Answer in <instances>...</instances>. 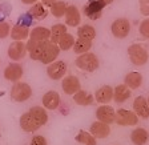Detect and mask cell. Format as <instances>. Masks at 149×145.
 Here are the masks:
<instances>
[{"label":"cell","instance_id":"cell-1","mask_svg":"<svg viewBox=\"0 0 149 145\" xmlns=\"http://www.w3.org/2000/svg\"><path fill=\"white\" fill-rule=\"evenodd\" d=\"M127 52H128V56H129L130 63L137 65V67L145 65L149 60L148 51H146V48L143 47L141 44H132V45H129Z\"/></svg>","mask_w":149,"mask_h":145},{"label":"cell","instance_id":"cell-2","mask_svg":"<svg viewBox=\"0 0 149 145\" xmlns=\"http://www.w3.org/2000/svg\"><path fill=\"white\" fill-rule=\"evenodd\" d=\"M74 64L77 68H80L81 71L85 72H95L99 68V57L92 52H87L83 55H79L77 59L74 60Z\"/></svg>","mask_w":149,"mask_h":145},{"label":"cell","instance_id":"cell-3","mask_svg":"<svg viewBox=\"0 0 149 145\" xmlns=\"http://www.w3.org/2000/svg\"><path fill=\"white\" fill-rule=\"evenodd\" d=\"M32 96V88L29 84L23 83V81H17L12 85L11 88V97L17 102H24L27 101Z\"/></svg>","mask_w":149,"mask_h":145},{"label":"cell","instance_id":"cell-4","mask_svg":"<svg viewBox=\"0 0 149 145\" xmlns=\"http://www.w3.org/2000/svg\"><path fill=\"white\" fill-rule=\"evenodd\" d=\"M117 125L120 127H134L139 123V116L133 111L128 109H118L116 112V121Z\"/></svg>","mask_w":149,"mask_h":145},{"label":"cell","instance_id":"cell-5","mask_svg":"<svg viewBox=\"0 0 149 145\" xmlns=\"http://www.w3.org/2000/svg\"><path fill=\"white\" fill-rule=\"evenodd\" d=\"M111 32L116 39H125L130 32V23L125 17H118L111 25Z\"/></svg>","mask_w":149,"mask_h":145},{"label":"cell","instance_id":"cell-6","mask_svg":"<svg viewBox=\"0 0 149 145\" xmlns=\"http://www.w3.org/2000/svg\"><path fill=\"white\" fill-rule=\"evenodd\" d=\"M107 7V4L102 0H89L85 6H84V15L89 17L91 20H97L101 17L102 9Z\"/></svg>","mask_w":149,"mask_h":145},{"label":"cell","instance_id":"cell-7","mask_svg":"<svg viewBox=\"0 0 149 145\" xmlns=\"http://www.w3.org/2000/svg\"><path fill=\"white\" fill-rule=\"evenodd\" d=\"M67 69H68V67H67V64H65L63 60H56V61L51 63V64L48 65L47 75H48V77L52 79V80H60V79H63V77L65 76Z\"/></svg>","mask_w":149,"mask_h":145},{"label":"cell","instance_id":"cell-8","mask_svg":"<svg viewBox=\"0 0 149 145\" xmlns=\"http://www.w3.org/2000/svg\"><path fill=\"white\" fill-rule=\"evenodd\" d=\"M28 53L27 44L24 41H13L8 47V57L13 61H20Z\"/></svg>","mask_w":149,"mask_h":145},{"label":"cell","instance_id":"cell-9","mask_svg":"<svg viewBox=\"0 0 149 145\" xmlns=\"http://www.w3.org/2000/svg\"><path fill=\"white\" fill-rule=\"evenodd\" d=\"M49 41V40H48ZM48 41H36V40H29L27 41V51L28 55L32 60H36V61H40L41 56H43V52L45 49V45Z\"/></svg>","mask_w":149,"mask_h":145},{"label":"cell","instance_id":"cell-10","mask_svg":"<svg viewBox=\"0 0 149 145\" xmlns=\"http://www.w3.org/2000/svg\"><path fill=\"white\" fill-rule=\"evenodd\" d=\"M96 119L99 121H101V123L111 125V124H113L116 121V111L107 104L100 105L96 109Z\"/></svg>","mask_w":149,"mask_h":145},{"label":"cell","instance_id":"cell-11","mask_svg":"<svg viewBox=\"0 0 149 145\" xmlns=\"http://www.w3.org/2000/svg\"><path fill=\"white\" fill-rule=\"evenodd\" d=\"M59 53H60V48L57 44L52 43V41H48L45 45V49H44L43 52V56H41L40 59V63H43V64H47L49 65L51 63L56 61V59L59 57Z\"/></svg>","mask_w":149,"mask_h":145},{"label":"cell","instance_id":"cell-12","mask_svg":"<svg viewBox=\"0 0 149 145\" xmlns=\"http://www.w3.org/2000/svg\"><path fill=\"white\" fill-rule=\"evenodd\" d=\"M61 88L65 95H74L76 92H79L81 89V84L79 77L73 76V75L65 76L61 81Z\"/></svg>","mask_w":149,"mask_h":145},{"label":"cell","instance_id":"cell-13","mask_svg":"<svg viewBox=\"0 0 149 145\" xmlns=\"http://www.w3.org/2000/svg\"><path fill=\"white\" fill-rule=\"evenodd\" d=\"M4 79L11 83H17L20 81L23 76V67L19 63H11L9 65H7L4 69Z\"/></svg>","mask_w":149,"mask_h":145},{"label":"cell","instance_id":"cell-14","mask_svg":"<svg viewBox=\"0 0 149 145\" xmlns=\"http://www.w3.org/2000/svg\"><path fill=\"white\" fill-rule=\"evenodd\" d=\"M89 133L93 137H96V139H105V137L109 136V133H111V127H109L108 124L101 123V121L97 120L91 124Z\"/></svg>","mask_w":149,"mask_h":145},{"label":"cell","instance_id":"cell-15","mask_svg":"<svg viewBox=\"0 0 149 145\" xmlns=\"http://www.w3.org/2000/svg\"><path fill=\"white\" fill-rule=\"evenodd\" d=\"M60 95L56 91H48L45 95L43 96V107L45 109H49V111H53V109H57L60 105Z\"/></svg>","mask_w":149,"mask_h":145},{"label":"cell","instance_id":"cell-16","mask_svg":"<svg viewBox=\"0 0 149 145\" xmlns=\"http://www.w3.org/2000/svg\"><path fill=\"white\" fill-rule=\"evenodd\" d=\"M133 112L141 119H148L149 117V105L148 100L143 96L136 97L133 101Z\"/></svg>","mask_w":149,"mask_h":145},{"label":"cell","instance_id":"cell-17","mask_svg":"<svg viewBox=\"0 0 149 145\" xmlns=\"http://www.w3.org/2000/svg\"><path fill=\"white\" fill-rule=\"evenodd\" d=\"M29 32L31 29L25 24H16L11 28V37L13 41H24L29 37Z\"/></svg>","mask_w":149,"mask_h":145},{"label":"cell","instance_id":"cell-18","mask_svg":"<svg viewBox=\"0 0 149 145\" xmlns=\"http://www.w3.org/2000/svg\"><path fill=\"white\" fill-rule=\"evenodd\" d=\"M95 100L100 104H108L113 100V88L111 85H102L96 91Z\"/></svg>","mask_w":149,"mask_h":145},{"label":"cell","instance_id":"cell-19","mask_svg":"<svg viewBox=\"0 0 149 145\" xmlns=\"http://www.w3.org/2000/svg\"><path fill=\"white\" fill-rule=\"evenodd\" d=\"M81 22V15L76 6H68L65 12V24L69 27H77Z\"/></svg>","mask_w":149,"mask_h":145},{"label":"cell","instance_id":"cell-20","mask_svg":"<svg viewBox=\"0 0 149 145\" xmlns=\"http://www.w3.org/2000/svg\"><path fill=\"white\" fill-rule=\"evenodd\" d=\"M20 127H22V129L27 133L36 132V130L40 128L37 125L36 121L33 120V117L29 114V112H25V113L22 114V117H20Z\"/></svg>","mask_w":149,"mask_h":145},{"label":"cell","instance_id":"cell-21","mask_svg":"<svg viewBox=\"0 0 149 145\" xmlns=\"http://www.w3.org/2000/svg\"><path fill=\"white\" fill-rule=\"evenodd\" d=\"M28 112L40 128L43 125H45L47 121H48V113H47V109L44 107H32Z\"/></svg>","mask_w":149,"mask_h":145},{"label":"cell","instance_id":"cell-22","mask_svg":"<svg viewBox=\"0 0 149 145\" xmlns=\"http://www.w3.org/2000/svg\"><path fill=\"white\" fill-rule=\"evenodd\" d=\"M130 141L133 145H145L149 141V133L144 128H136L130 133Z\"/></svg>","mask_w":149,"mask_h":145},{"label":"cell","instance_id":"cell-23","mask_svg":"<svg viewBox=\"0 0 149 145\" xmlns=\"http://www.w3.org/2000/svg\"><path fill=\"white\" fill-rule=\"evenodd\" d=\"M130 91L132 89H129L125 84H120L116 88H113V100L118 104H123L130 97Z\"/></svg>","mask_w":149,"mask_h":145},{"label":"cell","instance_id":"cell-24","mask_svg":"<svg viewBox=\"0 0 149 145\" xmlns=\"http://www.w3.org/2000/svg\"><path fill=\"white\" fill-rule=\"evenodd\" d=\"M124 84L129 88V89H137L143 84V75L140 72H129L124 79Z\"/></svg>","mask_w":149,"mask_h":145},{"label":"cell","instance_id":"cell-25","mask_svg":"<svg viewBox=\"0 0 149 145\" xmlns=\"http://www.w3.org/2000/svg\"><path fill=\"white\" fill-rule=\"evenodd\" d=\"M47 15H48V9L45 8L43 3L32 4V7L28 11V16L31 19H35V20H43L47 17Z\"/></svg>","mask_w":149,"mask_h":145},{"label":"cell","instance_id":"cell-26","mask_svg":"<svg viewBox=\"0 0 149 145\" xmlns=\"http://www.w3.org/2000/svg\"><path fill=\"white\" fill-rule=\"evenodd\" d=\"M29 39L36 41H48L51 39V29L45 27H35L29 32Z\"/></svg>","mask_w":149,"mask_h":145},{"label":"cell","instance_id":"cell-27","mask_svg":"<svg viewBox=\"0 0 149 145\" xmlns=\"http://www.w3.org/2000/svg\"><path fill=\"white\" fill-rule=\"evenodd\" d=\"M93 100H95V97H93L89 92L83 91V89H80L79 92H76L73 95V101L76 102L77 105H81V107H88V105H92Z\"/></svg>","mask_w":149,"mask_h":145},{"label":"cell","instance_id":"cell-28","mask_svg":"<svg viewBox=\"0 0 149 145\" xmlns=\"http://www.w3.org/2000/svg\"><path fill=\"white\" fill-rule=\"evenodd\" d=\"M77 37L79 39H84V40H91L92 41L96 37V29L89 24L81 25L77 29Z\"/></svg>","mask_w":149,"mask_h":145},{"label":"cell","instance_id":"cell-29","mask_svg":"<svg viewBox=\"0 0 149 145\" xmlns=\"http://www.w3.org/2000/svg\"><path fill=\"white\" fill-rule=\"evenodd\" d=\"M92 48V41L91 40H84V39H79L74 41V45H73V52L77 53V55H83V53H87L89 52V49Z\"/></svg>","mask_w":149,"mask_h":145},{"label":"cell","instance_id":"cell-30","mask_svg":"<svg viewBox=\"0 0 149 145\" xmlns=\"http://www.w3.org/2000/svg\"><path fill=\"white\" fill-rule=\"evenodd\" d=\"M65 33H67V25L65 24H55L52 28H51V39L49 40L52 41V43L57 44L60 40V37Z\"/></svg>","mask_w":149,"mask_h":145},{"label":"cell","instance_id":"cell-31","mask_svg":"<svg viewBox=\"0 0 149 145\" xmlns=\"http://www.w3.org/2000/svg\"><path fill=\"white\" fill-rule=\"evenodd\" d=\"M74 37H73V35H71V33H67L65 35H63L61 37H60V40H59V43H57V45H59V48H60V51H69V49H72L73 48V45H74Z\"/></svg>","mask_w":149,"mask_h":145},{"label":"cell","instance_id":"cell-32","mask_svg":"<svg viewBox=\"0 0 149 145\" xmlns=\"http://www.w3.org/2000/svg\"><path fill=\"white\" fill-rule=\"evenodd\" d=\"M76 141L83 145H97L96 137H93L89 132H85V130H80L76 135Z\"/></svg>","mask_w":149,"mask_h":145},{"label":"cell","instance_id":"cell-33","mask_svg":"<svg viewBox=\"0 0 149 145\" xmlns=\"http://www.w3.org/2000/svg\"><path fill=\"white\" fill-rule=\"evenodd\" d=\"M67 8L68 6L64 3V1H59V0H56L55 3L49 7V11L55 17H63L65 16V12H67Z\"/></svg>","mask_w":149,"mask_h":145},{"label":"cell","instance_id":"cell-34","mask_svg":"<svg viewBox=\"0 0 149 145\" xmlns=\"http://www.w3.org/2000/svg\"><path fill=\"white\" fill-rule=\"evenodd\" d=\"M139 31H140V33H141V36H143V37L149 39V17L141 22Z\"/></svg>","mask_w":149,"mask_h":145},{"label":"cell","instance_id":"cell-35","mask_svg":"<svg viewBox=\"0 0 149 145\" xmlns=\"http://www.w3.org/2000/svg\"><path fill=\"white\" fill-rule=\"evenodd\" d=\"M11 33V25L7 22H0V39H6Z\"/></svg>","mask_w":149,"mask_h":145},{"label":"cell","instance_id":"cell-36","mask_svg":"<svg viewBox=\"0 0 149 145\" xmlns=\"http://www.w3.org/2000/svg\"><path fill=\"white\" fill-rule=\"evenodd\" d=\"M29 145H48V142H47V140H45L44 136H41V135H36V136L32 137L31 144Z\"/></svg>","mask_w":149,"mask_h":145},{"label":"cell","instance_id":"cell-37","mask_svg":"<svg viewBox=\"0 0 149 145\" xmlns=\"http://www.w3.org/2000/svg\"><path fill=\"white\" fill-rule=\"evenodd\" d=\"M140 7L143 15H149V0H140Z\"/></svg>","mask_w":149,"mask_h":145},{"label":"cell","instance_id":"cell-38","mask_svg":"<svg viewBox=\"0 0 149 145\" xmlns=\"http://www.w3.org/2000/svg\"><path fill=\"white\" fill-rule=\"evenodd\" d=\"M55 1H56V0H41V3H43L45 7H51L53 3H55Z\"/></svg>","mask_w":149,"mask_h":145},{"label":"cell","instance_id":"cell-39","mask_svg":"<svg viewBox=\"0 0 149 145\" xmlns=\"http://www.w3.org/2000/svg\"><path fill=\"white\" fill-rule=\"evenodd\" d=\"M24 4H35V3H37V0H22Z\"/></svg>","mask_w":149,"mask_h":145},{"label":"cell","instance_id":"cell-40","mask_svg":"<svg viewBox=\"0 0 149 145\" xmlns=\"http://www.w3.org/2000/svg\"><path fill=\"white\" fill-rule=\"evenodd\" d=\"M102 1H104V3H105L107 6H109V4H111V3H113L115 0H102Z\"/></svg>","mask_w":149,"mask_h":145},{"label":"cell","instance_id":"cell-41","mask_svg":"<svg viewBox=\"0 0 149 145\" xmlns=\"http://www.w3.org/2000/svg\"><path fill=\"white\" fill-rule=\"evenodd\" d=\"M148 105H149V97H148Z\"/></svg>","mask_w":149,"mask_h":145}]
</instances>
